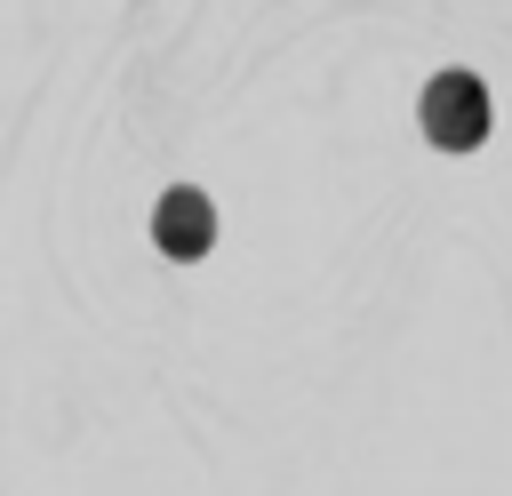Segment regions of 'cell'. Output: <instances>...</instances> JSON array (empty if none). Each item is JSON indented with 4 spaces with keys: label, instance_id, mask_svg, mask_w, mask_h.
I'll return each mask as SVG.
<instances>
[{
    "label": "cell",
    "instance_id": "6da1fadb",
    "mask_svg": "<svg viewBox=\"0 0 512 496\" xmlns=\"http://www.w3.org/2000/svg\"><path fill=\"white\" fill-rule=\"evenodd\" d=\"M424 136H432L440 152H472V144L488 136V88H480L472 72H440V80L424 88Z\"/></svg>",
    "mask_w": 512,
    "mask_h": 496
},
{
    "label": "cell",
    "instance_id": "7a4b0ae2",
    "mask_svg": "<svg viewBox=\"0 0 512 496\" xmlns=\"http://www.w3.org/2000/svg\"><path fill=\"white\" fill-rule=\"evenodd\" d=\"M152 232H160V248H168V256H184V264H192V256H208V240H216V208H208L200 192H184V184H176V192H160Z\"/></svg>",
    "mask_w": 512,
    "mask_h": 496
}]
</instances>
